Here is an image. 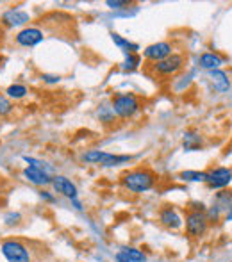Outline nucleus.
Instances as JSON below:
<instances>
[{
  "instance_id": "f257e3e1",
  "label": "nucleus",
  "mask_w": 232,
  "mask_h": 262,
  "mask_svg": "<svg viewBox=\"0 0 232 262\" xmlns=\"http://www.w3.org/2000/svg\"><path fill=\"white\" fill-rule=\"evenodd\" d=\"M120 182L123 186V189H127L129 193H146V191L154 189L157 182V175L149 168H134L125 171L120 177Z\"/></svg>"
},
{
  "instance_id": "f03ea898",
  "label": "nucleus",
  "mask_w": 232,
  "mask_h": 262,
  "mask_svg": "<svg viewBox=\"0 0 232 262\" xmlns=\"http://www.w3.org/2000/svg\"><path fill=\"white\" fill-rule=\"evenodd\" d=\"M0 253L7 262H34L31 246L18 237H6L0 243Z\"/></svg>"
},
{
  "instance_id": "7ed1b4c3",
  "label": "nucleus",
  "mask_w": 232,
  "mask_h": 262,
  "mask_svg": "<svg viewBox=\"0 0 232 262\" xmlns=\"http://www.w3.org/2000/svg\"><path fill=\"white\" fill-rule=\"evenodd\" d=\"M111 109L115 113V116L129 120V118H132L134 114L139 113L141 102H139V98L134 93H118L111 100Z\"/></svg>"
},
{
  "instance_id": "20e7f679",
  "label": "nucleus",
  "mask_w": 232,
  "mask_h": 262,
  "mask_svg": "<svg viewBox=\"0 0 232 262\" xmlns=\"http://www.w3.org/2000/svg\"><path fill=\"white\" fill-rule=\"evenodd\" d=\"M184 225H186V234L191 239H200L202 235H205V232L209 228L205 212H197V210H187Z\"/></svg>"
},
{
  "instance_id": "39448f33",
  "label": "nucleus",
  "mask_w": 232,
  "mask_h": 262,
  "mask_svg": "<svg viewBox=\"0 0 232 262\" xmlns=\"http://www.w3.org/2000/svg\"><path fill=\"white\" fill-rule=\"evenodd\" d=\"M182 66H184V55L174 52L172 55H168L166 59H163V61L154 62L152 72L159 77H172L177 75L182 70Z\"/></svg>"
},
{
  "instance_id": "423d86ee",
  "label": "nucleus",
  "mask_w": 232,
  "mask_h": 262,
  "mask_svg": "<svg viewBox=\"0 0 232 262\" xmlns=\"http://www.w3.org/2000/svg\"><path fill=\"white\" fill-rule=\"evenodd\" d=\"M45 39V32L38 27H25L14 34V43L22 49H32V47H38L39 43H43Z\"/></svg>"
},
{
  "instance_id": "0eeeda50",
  "label": "nucleus",
  "mask_w": 232,
  "mask_h": 262,
  "mask_svg": "<svg viewBox=\"0 0 232 262\" xmlns=\"http://www.w3.org/2000/svg\"><path fill=\"white\" fill-rule=\"evenodd\" d=\"M0 24L7 29H25L31 24V14L24 9L13 7V9H7L6 13H2Z\"/></svg>"
},
{
  "instance_id": "6e6552de",
  "label": "nucleus",
  "mask_w": 232,
  "mask_h": 262,
  "mask_svg": "<svg viewBox=\"0 0 232 262\" xmlns=\"http://www.w3.org/2000/svg\"><path fill=\"white\" fill-rule=\"evenodd\" d=\"M172 54H174V47H172V43H168V41L154 43V45H149L145 50H143V57L150 62H159Z\"/></svg>"
},
{
  "instance_id": "1a4fd4ad",
  "label": "nucleus",
  "mask_w": 232,
  "mask_h": 262,
  "mask_svg": "<svg viewBox=\"0 0 232 262\" xmlns=\"http://www.w3.org/2000/svg\"><path fill=\"white\" fill-rule=\"evenodd\" d=\"M22 175L29 184H32L36 187H47L52 184V175H49V173L39 168H34V166H25Z\"/></svg>"
},
{
  "instance_id": "9d476101",
  "label": "nucleus",
  "mask_w": 232,
  "mask_h": 262,
  "mask_svg": "<svg viewBox=\"0 0 232 262\" xmlns=\"http://www.w3.org/2000/svg\"><path fill=\"white\" fill-rule=\"evenodd\" d=\"M232 180V169L229 168H215L211 171H207V184L211 189H222V187L229 186Z\"/></svg>"
},
{
  "instance_id": "9b49d317",
  "label": "nucleus",
  "mask_w": 232,
  "mask_h": 262,
  "mask_svg": "<svg viewBox=\"0 0 232 262\" xmlns=\"http://www.w3.org/2000/svg\"><path fill=\"white\" fill-rule=\"evenodd\" d=\"M50 186L54 187V191H56L57 194H62V196H66L68 200H75L77 198V186L68 177L57 175L56 173V175L52 177V184H50Z\"/></svg>"
},
{
  "instance_id": "f8f14e48",
  "label": "nucleus",
  "mask_w": 232,
  "mask_h": 262,
  "mask_svg": "<svg viewBox=\"0 0 232 262\" xmlns=\"http://www.w3.org/2000/svg\"><path fill=\"white\" fill-rule=\"evenodd\" d=\"M157 217H159V223L163 225V227L170 228V230H177V228L182 227V217H180V214L177 212L174 207H170V205H164V207H161L159 214H157Z\"/></svg>"
},
{
  "instance_id": "ddd939ff",
  "label": "nucleus",
  "mask_w": 232,
  "mask_h": 262,
  "mask_svg": "<svg viewBox=\"0 0 232 262\" xmlns=\"http://www.w3.org/2000/svg\"><path fill=\"white\" fill-rule=\"evenodd\" d=\"M209 79H211L215 90L220 91V93H227V91L230 90V82H229V79H227V73L222 72V70H213V72H209Z\"/></svg>"
},
{
  "instance_id": "4468645a",
  "label": "nucleus",
  "mask_w": 232,
  "mask_h": 262,
  "mask_svg": "<svg viewBox=\"0 0 232 262\" xmlns=\"http://www.w3.org/2000/svg\"><path fill=\"white\" fill-rule=\"evenodd\" d=\"M198 64H200V68L204 70H209V72H213V70H218L220 66L223 64V57L215 52H205L200 55V59H198Z\"/></svg>"
},
{
  "instance_id": "2eb2a0df",
  "label": "nucleus",
  "mask_w": 232,
  "mask_h": 262,
  "mask_svg": "<svg viewBox=\"0 0 232 262\" xmlns=\"http://www.w3.org/2000/svg\"><path fill=\"white\" fill-rule=\"evenodd\" d=\"M111 39H113V43L118 47V49H121L125 54H138V50H139V45H136V43H131L129 39H125L123 36H120L118 32H111Z\"/></svg>"
},
{
  "instance_id": "dca6fc26",
  "label": "nucleus",
  "mask_w": 232,
  "mask_h": 262,
  "mask_svg": "<svg viewBox=\"0 0 232 262\" xmlns=\"http://www.w3.org/2000/svg\"><path fill=\"white\" fill-rule=\"evenodd\" d=\"M182 146L186 152H197L202 148V136H198L197 132H186L182 138Z\"/></svg>"
},
{
  "instance_id": "f3484780",
  "label": "nucleus",
  "mask_w": 232,
  "mask_h": 262,
  "mask_svg": "<svg viewBox=\"0 0 232 262\" xmlns=\"http://www.w3.org/2000/svg\"><path fill=\"white\" fill-rule=\"evenodd\" d=\"M6 93L7 98H11V100H22V98H25L29 95V88L25 86V84H11V86H7V90L4 91Z\"/></svg>"
},
{
  "instance_id": "a211bd4d",
  "label": "nucleus",
  "mask_w": 232,
  "mask_h": 262,
  "mask_svg": "<svg viewBox=\"0 0 232 262\" xmlns=\"http://www.w3.org/2000/svg\"><path fill=\"white\" fill-rule=\"evenodd\" d=\"M215 207H218L220 210H229V207H232V191H220V193H216L215 196Z\"/></svg>"
},
{
  "instance_id": "6ab92c4d",
  "label": "nucleus",
  "mask_w": 232,
  "mask_h": 262,
  "mask_svg": "<svg viewBox=\"0 0 232 262\" xmlns=\"http://www.w3.org/2000/svg\"><path fill=\"white\" fill-rule=\"evenodd\" d=\"M179 179L184 180V182H205V180H207V173H205V171H193V169H187V171L180 173Z\"/></svg>"
},
{
  "instance_id": "aec40b11",
  "label": "nucleus",
  "mask_w": 232,
  "mask_h": 262,
  "mask_svg": "<svg viewBox=\"0 0 232 262\" xmlns=\"http://www.w3.org/2000/svg\"><path fill=\"white\" fill-rule=\"evenodd\" d=\"M109 152H104V150H90L82 156L84 162H90V164H102L106 161Z\"/></svg>"
},
{
  "instance_id": "412c9836",
  "label": "nucleus",
  "mask_w": 232,
  "mask_h": 262,
  "mask_svg": "<svg viewBox=\"0 0 232 262\" xmlns=\"http://www.w3.org/2000/svg\"><path fill=\"white\" fill-rule=\"evenodd\" d=\"M141 64V55L139 54H125V61L121 62V70L125 72H132Z\"/></svg>"
},
{
  "instance_id": "4be33fe9",
  "label": "nucleus",
  "mask_w": 232,
  "mask_h": 262,
  "mask_svg": "<svg viewBox=\"0 0 232 262\" xmlns=\"http://www.w3.org/2000/svg\"><path fill=\"white\" fill-rule=\"evenodd\" d=\"M131 159H132L131 156H115V154H108L106 161L102 162L100 166H104V168H115V166H120V164L129 162Z\"/></svg>"
},
{
  "instance_id": "5701e85b",
  "label": "nucleus",
  "mask_w": 232,
  "mask_h": 262,
  "mask_svg": "<svg viewBox=\"0 0 232 262\" xmlns=\"http://www.w3.org/2000/svg\"><path fill=\"white\" fill-rule=\"evenodd\" d=\"M14 113V104L11 98L6 97V93H0V118H7Z\"/></svg>"
},
{
  "instance_id": "b1692460",
  "label": "nucleus",
  "mask_w": 232,
  "mask_h": 262,
  "mask_svg": "<svg viewBox=\"0 0 232 262\" xmlns=\"http://www.w3.org/2000/svg\"><path fill=\"white\" fill-rule=\"evenodd\" d=\"M120 252H123L129 259L134 260V262H146L145 252H141L139 248H134V246H125V248H121Z\"/></svg>"
},
{
  "instance_id": "393cba45",
  "label": "nucleus",
  "mask_w": 232,
  "mask_h": 262,
  "mask_svg": "<svg viewBox=\"0 0 232 262\" xmlns=\"http://www.w3.org/2000/svg\"><path fill=\"white\" fill-rule=\"evenodd\" d=\"M24 161L27 162V166H34V168H39V169H43V171L49 173V175L54 171L52 164H49V162L39 161V159H34V157H24ZM52 177H54V175H52Z\"/></svg>"
},
{
  "instance_id": "a878e982",
  "label": "nucleus",
  "mask_w": 232,
  "mask_h": 262,
  "mask_svg": "<svg viewBox=\"0 0 232 262\" xmlns=\"http://www.w3.org/2000/svg\"><path fill=\"white\" fill-rule=\"evenodd\" d=\"M98 118H100V121H104V123H111V121H115V113H113L111 107L102 105L100 109H98Z\"/></svg>"
},
{
  "instance_id": "bb28decb",
  "label": "nucleus",
  "mask_w": 232,
  "mask_h": 262,
  "mask_svg": "<svg viewBox=\"0 0 232 262\" xmlns=\"http://www.w3.org/2000/svg\"><path fill=\"white\" fill-rule=\"evenodd\" d=\"M20 221H22L20 212H7L6 216H4V223H6L7 227H16V225H20Z\"/></svg>"
},
{
  "instance_id": "cd10ccee",
  "label": "nucleus",
  "mask_w": 232,
  "mask_h": 262,
  "mask_svg": "<svg viewBox=\"0 0 232 262\" xmlns=\"http://www.w3.org/2000/svg\"><path fill=\"white\" fill-rule=\"evenodd\" d=\"M106 6H108L109 9L118 11V9H123V7H129L131 4H129L127 0H108V2H106Z\"/></svg>"
},
{
  "instance_id": "c85d7f7f",
  "label": "nucleus",
  "mask_w": 232,
  "mask_h": 262,
  "mask_svg": "<svg viewBox=\"0 0 232 262\" xmlns=\"http://www.w3.org/2000/svg\"><path fill=\"white\" fill-rule=\"evenodd\" d=\"M39 198H41L43 202H47V204H56V196H54L50 191H47V189H39Z\"/></svg>"
},
{
  "instance_id": "c756f323",
  "label": "nucleus",
  "mask_w": 232,
  "mask_h": 262,
  "mask_svg": "<svg viewBox=\"0 0 232 262\" xmlns=\"http://www.w3.org/2000/svg\"><path fill=\"white\" fill-rule=\"evenodd\" d=\"M41 80L45 84H57L59 80H61V77H59V75H50V73H43Z\"/></svg>"
},
{
  "instance_id": "7c9ffc66",
  "label": "nucleus",
  "mask_w": 232,
  "mask_h": 262,
  "mask_svg": "<svg viewBox=\"0 0 232 262\" xmlns=\"http://www.w3.org/2000/svg\"><path fill=\"white\" fill-rule=\"evenodd\" d=\"M189 210H197V212H205L207 207H205V204H202V202H191L189 204Z\"/></svg>"
},
{
  "instance_id": "2f4dec72",
  "label": "nucleus",
  "mask_w": 232,
  "mask_h": 262,
  "mask_svg": "<svg viewBox=\"0 0 232 262\" xmlns=\"http://www.w3.org/2000/svg\"><path fill=\"white\" fill-rule=\"evenodd\" d=\"M115 259H116V262H134V260H131V259H129V257L125 255L123 252H116Z\"/></svg>"
},
{
  "instance_id": "473e14b6",
  "label": "nucleus",
  "mask_w": 232,
  "mask_h": 262,
  "mask_svg": "<svg viewBox=\"0 0 232 262\" xmlns=\"http://www.w3.org/2000/svg\"><path fill=\"white\" fill-rule=\"evenodd\" d=\"M72 204H73V205H75V209L82 210V204H80V202H79V200H77V198H75V200H72Z\"/></svg>"
},
{
  "instance_id": "72a5a7b5",
  "label": "nucleus",
  "mask_w": 232,
  "mask_h": 262,
  "mask_svg": "<svg viewBox=\"0 0 232 262\" xmlns=\"http://www.w3.org/2000/svg\"><path fill=\"white\" fill-rule=\"evenodd\" d=\"M225 220H227V221H232V207L225 212Z\"/></svg>"
},
{
  "instance_id": "f704fd0d",
  "label": "nucleus",
  "mask_w": 232,
  "mask_h": 262,
  "mask_svg": "<svg viewBox=\"0 0 232 262\" xmlns=\"http://www.w3.org/2000/svg\"><path fill=\"white\" fill-rule=\"evenodd\" d=\"M0 184H2V177H0Z\"/></svg>"
}]
</instances>
